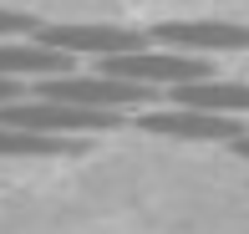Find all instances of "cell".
I'll return each instance as SVG.
<instances>
[{"label": "cell", "instance_id": "6da1fadb", "mask_svg": "<svg viewBox=\"0 0 249 234\" xmlns=\"http://www.w3.org/2000/svg\"><path fill=\"white\" fill-rule=\"evenodd\" d=\"M36 97H51V102H76V107H97V112H138V107H153L158 87H142V82H127V76H112V72H61V76H41L31 82Z\"/></svg>", "mask_w": 249, "mask_h": 234}, {"label": "cell", "instance_id": "7a4b0ae2", "mask_svg": "<svg viewBox=\"0 0 249 234\" xmlns=\"http://www.w3.org/2000/svg\"><path fill=\"white\" fill-rule=\"evenodd\" d=\"M122 112H97V107H76V102H51V97H20V102L0 107V122L10 127H26V132H107L117 127Z\"/></svg>", "mask_w": 249, "mask_h": 234}, {"label": "cell", "instance_id": "3957f363", "mask_svg": "<svg viewBox=\"0 0 249 234\" xmlns=\"http://www.w3.org/2000/svg\"><path fill=\"white\" fill-rule=\"evenodd\" d=\"M102 72L142 82V87H183V82H203L209 61L173 46H142V51H122V56H102Z\"/></svg>", "mask_w": 249, "mask_h": 234}, {"label": "cell", "instance_id": "277c9868", "mask_svg": "<svg viewBox=\"0 0 249 234\" xmlns=\"http://www.w3.org/2000/svg\"><path fill=\"white\" fill-rule=\"evenodd\" d=\"M142 132H153V138H178V143H234L239 138V117H224V112H203V107H148V112L138 117Z\"/></svg>", "mask_w": 249, "mask_h": 234}, {"label": "cell", "instance_id": "5b68a950", "mask_svg": "<svg viewBox=\"0 0 249 234\" xmlns=\"http://www.w3.org/2000/svg\"><path fill=\"white\" fill-rule=\"evenodd\" d=\"M36 41L71 51V56H122V51L153 46L148 31H132V26H41Z\"/></svg>", "mask_w": 249, "mask_h": 234}, {"label": "cell", "instance_id": "8992f818", "mask_svg": "<svg viewBox=\"0 0 249 234\" xmlns=\"http://www.w3.org/2000/svg\"><path fill=\"white\" fill-rule=\"evenodd\" d=\"M153 46H173V51H249V26L239 20H163L148 31Z\"/></svg>", "mask_w": 249, "mask_h": 234}, {"label": "cell", "instance_id": "52a82bcc", "mask_svg": "<svg viewBox=\"0 0 249 234\" xmlns=\"http://www.w3.org/2000/svg\"><path fill=\"white\" fill-rule=\"evenodd\" d=\"M71 51H56L36 36H10L0 41V76H16V82H41V76H61L71 72Z\"/></svg>", "mask_w": 249, "mask_h": 234}, {"label": "cell", "instance_id": "ba28073f", "mask_svg": "<svg viewBox=\"0 0 249 234\" xmlns=\"http://www.w3.org/2000/svg\"><path fill=\"white\" fill-rule=\"evenodd\" d=\"M168 97L178 107H203V112H224V117L249 112V82H213V76H203V82L168 87Z\"/></svg>", "mask_w": 249, "mask_h": 234}, {"label": "cell", "instance_id": "9c48e42d", "mask_svg": "<svg viewBox=\"0 0 249 234\" xmlns=\"http://www.w3.org/2000/svg\"><path fill=\"white\" fill-rule=\"evenodd\" d=\"M82 143L61 138V132H26L0 122V158H51V153H76Z\"/></svg>", "mask_w": 249, "mask_h": 234}, {"label": "cell", "instance_id": "30bf717a", "mask_svg": "<svg viewBox=\"0 0 249 234\" xmlns=\"http://www.w3.org/2000/svg\"><path fill=\"white\" fill-rule=\"evenodd\" d=\"M41 31V20L31 16V10H10V5H0V41H10V36H36Z\"/></svg>", "mask_w": 249, "mask_h": 234}, {"label": "cell", "instance_id": "8fae6325", "mask_svg": "<svg viewBox=\"0 0 249 234\" xmlns=\"http://www.w3.org/2000/svg\"><path fill=\"white\" fill-rule=\"evenodd\" d=\"M20 97H26V87H20L16 76H0V107H5V102H20Z\"/></svg>", "mask_w": 249, "mask_h": 234}, {"label": "cell", "instance_id": "7c38bea8", "mask_svg": "<svg viewBox=\"0 0 249 234\" xmlns=\"http://www.w3.org/2000/svg\"><path fill=\"white\" fill-rule=\"evenodd\" d=\"M234 153H239V158H249V132H239V138H234Z\"/></svg>", "mask_w": 249, "mask_h": 234}]
</instances>
